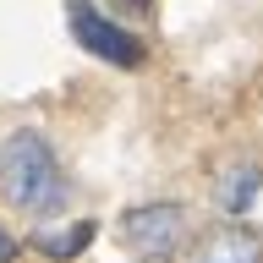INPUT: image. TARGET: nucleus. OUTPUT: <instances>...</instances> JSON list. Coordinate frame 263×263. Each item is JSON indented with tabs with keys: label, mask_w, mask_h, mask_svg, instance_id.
I'll return each mask as SVG.
<instances>
[{
	"label": "nucleus",
	"mask_w": 263,
	"mask_h": 263,
	"mask_svg": "<svg viewBox=\"0 0 263 263\" xmlns=\"http://www.w3.org/2000/svg\"><path fill=\"white\" fill-rule=\"evenodd\" d=\"M0 197L33 219H55L71 203V181L61 176V159L44 132L22 126L0 143Z\"/></svg>",
	"instance_id": "f257e3e1"
},
{
	"label": "nucleus",
	"mask_w": 263,
	"mask_h": 263,
	"mask_svg": "<svg viewBox=\"0 0 263 263\" xmlns=\"http://www.w3.org/2000/svg\"><path fill=\"white\" fill-rule=\"evenodd\" d=\"M66 22H71V39H77L88 55L121 66V71H137V66L148 61L143 39H137V33H126L121 22H110L104 11H93L88 0H66Z\"/></svg>",
	"instance_id": "f03ea898"
},
{
	"label": "nucleus",
	"mask_w": 263,
	"mask_h": 263,
	"mask_svg": "<svg viewBox=\"0 0 263 263\" xmlns=\"http://www.w3.org/2000/svg\"><path fill=\"white\" fill-rule=\"evenodd\" d=\"M121 236L143 263H170L181 236H186V209L181 203H143L121 214Z\"/></svg>",
	"instance_id": "7ed1b4c3"
},
{
	"label": "nucleus",
	"mask_w": 263,
	"mask_h": 263,
	"mask_svg": "<svg viewBox=\"0 0 263 263\" xmlns=\"http://www.w3.org/2000/svg\"><path fill=\"white\" fill-rule=\"evenodd\" d=\"M192 263H263V236L247 225H219L197 241Z\"/></svg>",
	"instance_id": "20e7f679"
},
{
	"label": "nucleus",
	"mask_w": 263,
	"mask_h": 263,
	"mask_svg": "<svg viewBox=\"0 0 263 263\" xmlns=\"http://www.w3.org/2000/svg\"><path fill=\"white\" fill-rule=\"evenodd\" d=\"M258 186H263V170H258V164H236L230 176H219L214 197H219V209H225V214H247V209H252V197H258Z\"/></svg>",
	"instance_id": "39448f33"
},
{
	"label": "nucleus",
	"mask_w": 263,
	"mask_h": 263,
	"mask_svg": "<svg viewBox=\"0 0 263 263\" xmlns=\"http://www.w3.org/2000/svg\"><path fill=\"white\" fill-rule=\"evenodd\" d=\"M93 236H99V225H93V219H77V225L66 230V236H55V230H39V236H33V247H39L44 258L66 263V258H77V252L93 241Z\"/></svg>",
	"instance_id": "423d86ee"
},
{
	"label": "nucleus",
	"mask_w": 263,
	"mask_h": 263,
	"mask_svg": "<svg viewBox=\"0 0 263 263\" xmlns=\"http://www.w3.org/2000/svg\"><path fill=\"white\" fill-rule=\"evenodd\" d=\"M16 252H22L16 236H11V230H0V263H16Z\"/></svg>",
	"instance_id": "0eeeda50"
},
{
	"label": "nucleus",
	"mask_w": 263,
	"mask_h": 263,
	"mask_svg": "<svg viewBox=\"0 0 263 263\" xmlns=\"http://www.w3.org/2000/svg\"><path fill=\"white\" fill-rule=\"evenodd\" d=\"M121 6H126V11H148V6H154V0H121Z\"/></svg>",
	"instance_id": "6e6552de"
}]
</instances>
